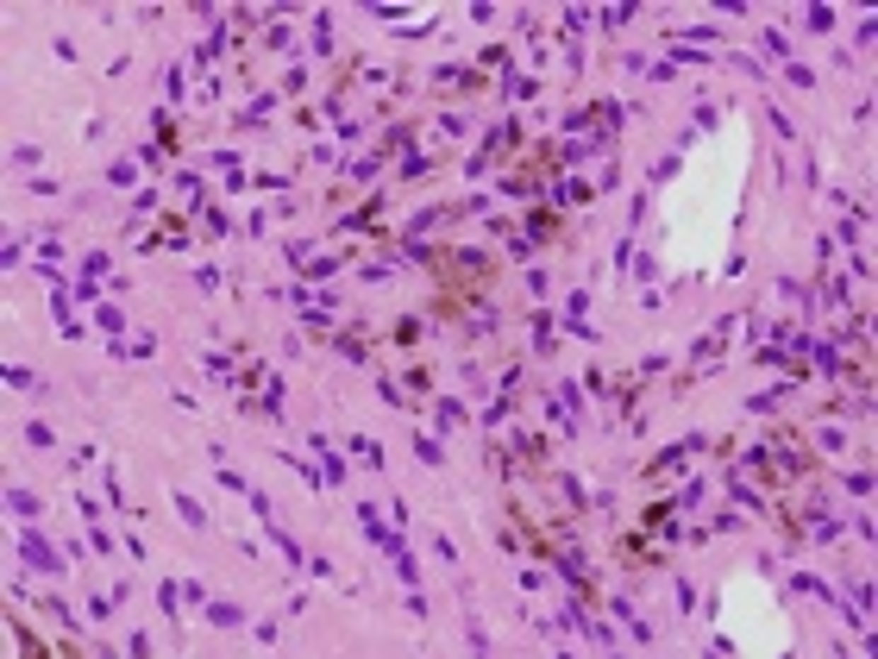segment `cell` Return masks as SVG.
<instances>
[{
  "label": "cell",
  "mask_w": 878,
  "mask_h": 659,
  "mask_svg": "<svg viewBox=\"0 0 878 659\" xmlns=\"http://www.w3.org/2000/svg\"><path fill=\"white\" fill-rule=\"evenodd\" d=\"M358 521H364V534H370V546H383V553H402V534H389V521L376 515V509H358Z\"/></svg>",
  "instance_id": "1"
},
{
  "label": "cell",
  "mask_w": 878,
  "mask_h": 659,
  "mask_svg": "<svg viewBox=\"0 0 878 659\" xmlns=\"http://www.w3.org/2000/svg\"><path fill=\"white\" fill-rule=\"evenodd\" d=\"M207 621H214V628H238L245 609H238V603H207Z\"/></svg>",
  "instance_id": "2"
},
{
  "label": "cell",
  "mask_w": 878,
  "mask_h": 659,
  "mask_svg": "<svg viewBox=\"0 0 878 659\" xmlns=\"http://www.w3.org/2000/svg\"><path fill=\"white\" fill-rule=\"evenodd\" d=\"M19 546H25V559H38V565H45V571H57V559H50V553H45V540H38V534H25V540H19Z\"/></svg>",
  "instance_id": "3"
},
{
  "label": "cell",
  "mask_w": 878,
  "mask_h": 659,
  "mask_svg": "<svg viewBox=\"0 0 878 659\" xmlns=\"http://www.w3.org/2000/svg\"><path fill=\"white\" fill-rule=\"evenodd\" d=\"M553 227H558V214H540V207H533V220H527V233H533V239H553Z\"/></svg>",
  "instance_id": "4"
},
{
  "label": "cell",
  "mask_w": 878,
  "mask_h": 659,
  "mask_svg": "<svg viewBox=\"0 0 878 659\" xmlns=\"http://www.w3.org/2000/svg\"><path fill=\"white\" fill-rule=\"evenodd\" d=\"M728 490H734V503H746V509H759V490H753V483H740V471L728 477Z\"/></svg>",
  "instance_id": "5"
},
{
  "label": "cell",
  "mask_w": 878,
  "mask_h": 659,
  "mask_svg": "<svg viewBox=\"0 0 878 659\" xmlns=\"http://www.w3.org/2000/svg\"><path fill=\"white\" fill-rule=\"evenodd\" d=\"M333 345H339L345 358H364V339H358V333H333Z\"/></svg>",
  "instance_id": "6"
},
{
  "label": "cell",
  "mask_w": 878,
  "mask_h": 659,
  "mask_svg": "<svg viewBox=\"0 0 878 659\" xmlns=\"http://www.w3.org/2000/svg\"><path fill=\"white\" fill-rule=\"evenodd\" d=\"M25 446H57V433H50L45 421H32V427H25Z\"/></svg>",
  "instance_id": "7"
},
{
  "label": "cell",
  "mask_w": 878,
  "mask_h": 659,
  "mask_svg": "<svg viewBox=\"0 0 878 659\" xmlns=\"http://www.w3.org/2000/svg\"><path fill=\"white\" fill-rule=\"evenodd\" d=\"M132 176H139L132 164H113V170H107V183H113V188H132Z\"/></svg>",
  "instance_id": "8"
},
{
  "label": "cell",
  "mask_w": 878,
  "mask_h": 659,
  "mask_svg": "<svg viewBox=\"0 0 878 659\" xmlns=\"http://www.w3.org/2000/svg\"><path fill=\"white\" fill-rule=\"evenodd\" d=\"M6 383H13V389H38V377L25 371V365H13V371H6Z\"/></svg>",
  "instance_id": "9"
},
{
  "label": "cell",
  "mask_w": 878,
  "mask_h": 659,
  "mask_svg": "<svg viewBox=\"0 0 878 659\" xmlns=\"http://www.w3.org/2000/svg\"><path fill=\"white\" fill-rule=\"evenodd\" d=\"M816 446H822V452H841V446H847V433H834V427H822V433H816Z\"/></svg>",
  "instance_id": "10"
},
{
  "label": "cell",
  "mask_w": 878,
  "mask_h": 659,
  "mask_svg": "<svg viewBox=\"0 0 878 659\" xmlns=\"http://www.w3.org/2000/svg\"><path fill=\"white\" fill-rule=\"evenodd\" d=\"M395 345H420V321H402V327H395Z\"/></svg>",
  "instance_id": "11"
},
{
  "label": "cell",
  "mask_w": 878,
  "mask_h": 659,
  "mask_svg": "<svg viewBox=\"0 0 878 659\" xmlns=\"http://www.w3.org/2000/svg\"><path fill=\"white\" fill-rule=\"evenodd\" d=\"M176 509H183V521H188V527H207V515H201V509H195L188 496H176Z\"/></svg>",
  "instance_id": "12"
}]
</instances>
